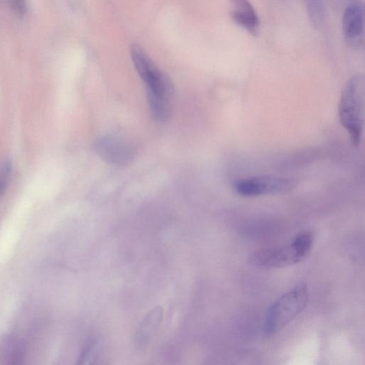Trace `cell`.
Wrapping results in <instances>:
<instances>
[{"instance_id":"cell-9","label":"cell","mask_w":365,"mask_h":365,"mask_svg":"<svg viewBox=\"0 0 365 365\" xmlns=\"http://www.w3.org/2000/svg\"><path fill=\"white\" fill-rule=\"evenodd\" d=\"M163 316V309L157 307L145 316L138 331V338L140 342H145L150 340L160 326Z\"/></svg>"},{"instance_id":"cell-4","label":"cell","mask_w":365,"mask_h":365,"mask_svg":"<svg viewBox=\"0 0 365 365\" xmlns=\"http://www.w3.org/2000/svg\"><path fill=\"white\" fill-rule=\"evenodd\" d=\"M309 298L307 284L302 282L277 299L269 309L265 322L268 334L277 333L306 307Z\"/></svg>"},{"instance_id":"cell-1","label":"cell","mask_w":365,"mask_h":365,"mask_svg":"<svg viewBox=\"0 0 365 365\" xmlns=\"http://www.w3.org/2000/svg\"><path fill=\"white\" fill-rule=\"evenodd\" d=\"M131 56L134 66L147 87L151 113L159 121L164 122L172 115L174 85L169 78L140 47L133 44Z\"/></svg>"},{"instance_id":"cell-5","label":"cell","mask_w":365,"mask_h":365,"mask_svg":"<svg viewBox=\"0 0 365 365\" xmlns=\"http://www.w3.org/2000/svg\"><path fill=\"white\" fill-rule=\"evenodd\" d=\"M294 179L261 176L241 179L234 184L235 192L244 197L282 195L293 191L297 186Z\"/></svg>"},{"instance_id":"cell-13","label":"cell","mask_w":365,"mask_h":365,"mask_svg":"<svg viewBox=\"0 0 365 365\" xmlns=\"http://www.w3.org/2000/svg\"><path fill=\"white\" fill-rule=\"evenodd\" d=\"M14 11L21 16H24L27 11V6L24 2H14L12 4Z\"/></svg>"},{"instance_id":"cell-11","label":"cell","mask_w":365,"mask_h":365,"mask_svg":"<svg viewBox=\"0 0 365 365\" xmlns=\"http://www.w3.org/2000/svg\"><path fill=\"white\" fill-rule=\"evenodd\" d=\"M12 164L10 161H6L0 166V201L4 196L11 181Z\"/></svg>"},{"instance_id":"cell-6","label":"cell","mask_w":365,"mask_h":365,"mask_svg":"<svg viewBox=\"0 0 365 365\" xmlns=\"http://www.w3.org/2000/svg\"><path fill=\"white\" fill-rule=\"evenodd\" d=\"M95 151L104 162L116 165L126 166L131 164L136 155L132 145L120 138L105 136L95 143Z\"/></svg>"},{"instance_id":"cell-12","label":"cell","mask_w":365,"mask_h":365,"mask_svg":"<svg viewBox=\"0 0 365 365\" xmlns=\"http://www.w3.org/2000/svg\"><path fill=\"white\" fill-rule=\"evenodd\" d=\"M98 357V345L92 343L81 354L76 365H96Z\"/></svg>"},{"instance_id":"cell-7","label":"cell","mask_w":365,"mask_h":365,"mask_svg":"<svg viewBox=\"0 0 365 365\" xmlns=\"http://www.w3.org/2000/svg\"><path fill=\"white\" fill-rule=\"evenodd\" d=\"M342 29L349 44L359 47L363 44L364 8L361 2H353L347 6L342 18Z\"/></svg>"},{"instance_id":"cell-10","label":"cell","mask_w":365,"mask_h":365,"mask_svg":"<svg viewBox=\"0 0 365 365\" xmlns=\"http://www.w3.org/2000/svg\"><path fill=\"white\" fill-rule=\"evenodd\" d=\"M307 9L312 23L316 26L321 27L325 20V8L323 4L319 1L308 2Z\"/></svg>"},{"instance_id":"cell-3","label":"cell","mask_w":365,"mask_h":365,"mask_svg":"<svg viewBox=\"0 0 365 365\" xmlns=\"http://www.w3.org/2000/svg\"><path fill=\"white\" fill-rule=\"evenodd\" d=\"M364 80L357 75L347 83L339 104V117L355 145L360 143L364 127Z\"/></svg>"},{"instance_id":"cell-2","label":"cell","mask_w":365,"mask_h":365,"mask_svg":"<svg viewBox=\"0 0 365 365\" xmlns=\"http://www.w3.org/2000/svg\"><path fill=\"white\" fill-rule=\"evenodd\" d=\"M314 237L311 232L299 234L290 244L255 251L248 263L261 270H273L299 264L311 252Z\"/></svg>"},{"instance_id":"cell-8","label":"cell","mask_w":365,"mask_h":365,"mask_svg":"<svg viewBox=\"0 0 365 365\" xmlns=\"http://www.w3.org/2000/svg\"><path fill=\"white\" fill-rule=\"evenodd\" d=\"M230 16L237 25L251 35L258 34L261 21L256 11L247 0H234L230 6Z\"/></svg>"}]
</instances>
